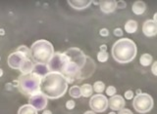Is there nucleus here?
I'll list each match as a JSON object with an SVG mask.
<instances>
[{
	"label": "nucleus",
	"instance_id": "obj_1",
	"mask_svg": "<svg viewBox=\"0 0 157 114\" xmlns=\"http://www.w3.org/2000/svg\"><path fill=\"white\" fill-rule=\"evenodd\" d=\"M68 89L65 77L57 72H49L41 78L40 93L44 95L47 99H58L63 97Z\"/></svg>",
	"mask_w": 157,
	"mask_h": 114
},
{
	"label": "nucleus",
	"instance_id": "obj_2",
	"mask_svg": "<svg viewBox=\"0 0 157 114\" xmlns=\"http://www.w3.org/2000/svg\"><path fill=\"white\" fill-rule=\"evenodd\" d=\"M137 45L129 38L119 39L112 47V56L116 62L120 63L131 62L137 56Z\"/></svg>",
	"mask_w": 157,
	"mask_h": 114
},
{
	"label": "nucleus",
	"instance_id": "obj_3",
	"mask_svg": "<svg viewBox=\"0 0 157 114\" xmlns=\"http://www.w3.org/2000/svg\"><path fill=\"white\" fill-rule=\"evenodd\" d=\"M31 60L34 63L47 65L54 55V48L49 41L37 40L31 47Z\"/></svg>",
	"mask_w": 157,
	"mask_h": 114
},
{
	"label": "nucleus",
	"instance_id": "obj_4",
	"mask_svg": "<svg viewBox=\"0 0 157 114\" xmlns=\"http://www.w3.org/2000/svg\"><path fill=\"white\" fill-rule=\"evenodd\" d=\"M40 82L41 77L34 72L28 74H22L18 79L17 87L24 96L31 97L40 93Z\"/></svg>",
	"mask_w": 157,
	"mask_h": 114
},
{
	"label": "nucleus",
	"instance_id": "obj_5",
	"mask_svg": "<svg viewBox=\"0 0 157 114\" xmlns=\"http://www.w3.org/2000/svg\"><path fill=\"white\" fill-rule=\"evenodd\" d=\"M8 65L13 69L20 70L22 74L31 73L34 63L31 59L20 52H14L8 57Z\"/></svg>",
	"mask_w": 157,
	"mask_h": 114
},
{
	"label": "nucleus",
	"instance_id": "obj_6",
	"mask_svg": "<svg viewBox=\"0 0 157 114\" xmlns=\"http://www.w3.org/2000/svg\"><path fill=\"white\" fill-rule=\"evenodd\" d=\"M134 108L139 113H146L150 111L153 107V99L148 94H139L133 101Z\"/></svg>",
	"mask_w": 157,
	"mask_h": 114
},
{
	"label": "nucleus",
	"instance_id": "obj_7",
	"mask_svg": "<svg viewBox=\"0 0 157 114\" xmlns=\"http://www.w3.org/2000/svg\"><path fill=\"white\" fill-rule=\"evenodd\" d=\"M64 54L67 56V58H68L70 61L77 63V65L83 69V67H84L86 62V56L85 55L83 51H81L78 48H70Z\"/></svg>",
	"mask_w": 157,
	"mask_h": 114
},
{
	"label": "nucleus",
	"instance_id": "obj_8",
	"mask_svg": "<svg viewBox=\"0 0 157 114\" xmlns=\"http://www.w3.org/2000/svg\"><path fill=\"white\" fill-rule=\"evenodd\" d=\"M89 106L94 112H104L108 107L107 98L101 94H97L91 97L89 100Z\"/></svg>",
	"mask_w": 157,
	"mask_h": 114
},
{
	"label": "nucleus",
	"instance_id": "obj_9",
	"mask_svg": "<svg viewBox=\"0 0 157 114\" xmlns=\"http://www.w3.org/2000/svg\"><path fill=\"white\" fill-rule=\"evenodd\" d=\"M65 62V56L63 53L61 52H56L54 53L53 57L51 58L49 62L47 63V67L49 69V72H57L60 73L62 66Z\"/></svg>",
	"mask_w": 157,
	"mask_h": 114
},
{
	"label": "nucleus",
	"instance_id": "obj_10",
	"mask_svg": "<svg viewBox=\"0 0 157 114\" xmlns=\"http://www.w3.org/2000/svg\"><path fill=\"white\" fill-rule=\"evenodd\" d=\"M28 104L34 107L37 110H42L45 108L47 105V98L41 93L37 94V95H34V96L30 97Z\"/></svg>",
	"mask_w": 157,
	"mask_h": 114
},
{
	"label": "nucleus",
	"instance_id": "obj_11",
	"mask_svg": "<svg viewBox=\"0 0 157 114\" xmlns=\"http://www.w3.org/2000/svg\"><path fill=\"white\" fill-rule=\"evenodd\" d=\"M142 32L147 37L155 36L157 34V23L153 20H147L142 25Z\"/></svg>",
	"mask_w": 157,
	"mask_h": 114
},
{
	"label": "nucleus",
	"instance_id": "obj_12",
	"mask_svg": "<svg viewBox=\"0 0 157 114\" xmlns=\"http://www.w3.org/2000/svg\"><path fill=\"white\" fill-rule=\"evenodd\" d=\"M95 67H96V66H95L94 62L92 61L91 58L86 57V62H85V65L84 67H83L82 72H81V79L88 78L89 76H91L94 72Z\"/></svg>",
	"mask_w": 157,
	"mask_h": 114
},
{
	"label": "nucleus",
	"instance_id": "obj_13",
	"mask_svg": "<svg viewBox=\"0 0 157 114\" xmlns=\"http://www.w3.org/2000/svg\"><path fill=\"white\" fill-rule=\"evenodd\" d=\"M108 105L113 110H121L125 107V100L122 96L115 95L111 97L110 100H108Z\"/></svg>",
	"mask_w": 157,
	"mask_h": 114
},
{
	"label": "nucleus",
	"instance_id": "obj_14",
	"mask_svg": "<svg viewBox=\"0 0 157 114\" xmlns=\"http://www.w3.org/2000/svg\"><path fill=\"white\" fill-rule=\"evenodd\" d=\"M99 6H100L101 11L105 13V14H110V13L114 12L115 9L117 8V1L114 0H104V1H99Z\"/></svg>",
	"mask_w": 157,
	"mask_h": 114
},
{
	"label": "nucleus",
	"instance_id": "obj_15",
	"mask_svg": "<svg viewBox=\"0 0 157 114\" xmlns=\"http://www.w3.org/2000/svg\"><path fill=\"white\" fill-rule=\"evenodd\" d=\"M68 3L77 10H82V9L88 8L92 3V1L91 0H69Z\"/></svg>",
	"mask_w": 157,
	"mask_h": 114
},
{
	"label": "nucleus",
	"instance_id": "obj_16",
	"mask_svg": "<svg viewBox=\"0 0 157 114\" xmlns=\"http://www.w3.org/2000/svg\"><path fill=\"white\" fill-rule=\"evenodd\" d=\"M33 72L37 75H39L41 78L49 73V69L47 67V65H39V63H34Z\"/></svg>",
	"mask_w": 157,
	"mask_h": 114
},
{
	"label": "nucleus",
	"instance_id": "obj_17",
	"mask_svg": "<svg viewBox=\"0 0 157 114\" xmlns=\"http://www.w3.org/2000/svg\"><path fill=\"white\" fill-rule=\"evenodd\" d=\"M146 9V5L143 1H136L133 4L132 10L136 15H142Z\"/></svg>",
	"mask_w": 157,
	"mask_h": 114
},
{
	"label": "nucleus",
	"instance_id": "obj_18",
	"mask_svg": "<svg viewBox=\"0 0 157 114\" xmlns=\"http://www.w3.org/2000/svg\"><path fill=\"white\" fill-rule=\"evenodd\" d=\"M18 114H37V110L30 104H25L19 108Z\"/></svg>",
	"mask_w": 157,
	"mask_h": 114
},
{
	"label": "nucleus",
	"instance_id": "obj_19",
	"mask_svg": "<svg viewBox=\"0 0 157 114\" xmlns=\"http://www.w3.org/2000/svg\"><path fill=\"white\" fill-rule=\"evenodd\" d=\"M137 29V23L134 20L128 21L126 24H125V30L128 33H134Z\"/></svg>",
	"mask_w": 157,
	"mask_h": 114
},
{
	"label": "nucleus",
	"instance_id": "obj_20",
	"mask_svg": "<svg viewBox=\"0 0 157 114\" xmlns=\"http://www.w3.org/2000/svg\"><path fill=\"white\" fill-rule=\"evenodd\" d=\"M92 92H93V89H92V86L89 84H84L81 87V94L83 97L85 98H88L92 95Z\"/></svg>",
	"mask_w": 157,
	"mask_h": 114
},
{
	"label": "nucleus",
	"instance_id": "obj_21",
	"mask_svg": "<svg viewBox=\"0 0 157 114\" xmlns=\"http://www.w3.org/2000/svg\"><path fill=\"white\" fill-rule=\"evenodd\" d=\"M139 62H140V65H143V66H148V65H151V62H152V57H151V55H149V54H143V55L140 57Z\"/></svg>",
	"mask_w": 157,
	"mask_h": 114
},
{
	"label": "nucleus",
	"instance_id": "obj_22",
	"mask_svg": "<svg viewBox=\"0 0 157 114\" xmlns=\"http://www.w3.org/2000/svg\"><path fill=\"white\" fill-rule=\"evenodd\" d=\"M69 94H70V96L73 97V98H75V99H79L80 97L82 96V94H81V88H80L79 86H73L70 88V90H69Z\"/></svg>",
	"mask_w": 157,
	"mask_h": 114
},
{
	"label": "nucleus",
	"instance_id": "obj_23",
	"mask_svg": "<svg viewBox=\"0 0 157 114\" xmlns=\"http://www.w3.org/2000/svg\"><path fill=\"white\" fill-rule=\"evenodd\" d=\"M92 89H93L94 92H96V93H102V92L104 91V89H105V84L103 83V82H101V81H96L93 84V87H92Z\"/></svg>",
	"mask_w": 157,
	"mask_h": 114
},
{
	"label": "nucleus",
	"instance_id": "obj_24",
	"mask_svg": "<svg viewBox=\"0 0 157 114\" xmlns=\"http://www.w3.org/2000/svg\"><path fill=\"white\" fill-rule=\"evenodd\" d=\"M17 52H20V53H22V54H24L26 57H28V59H31V50L28 49L27 46H25V45L20 46V47H19V48L17 49Z\"/></svg>",
	"mask_w": 157,
	"mask_h": 114
},
{
	"label": "nucleus",
	"instance_id": "obj_25",
	"mask_svg": "<svg viewBox=\"0 0 157 114\" xmlns=\"http://www.w3.org/2000/svg\"><path fill=\"white\" fill-rule=\"evenodd\" d=\"M97 60H98V62H107V60H108V53L107 52H99L97 54Z\"/></svg>",
	"mask_w": 157,
	"mask_h": 114
},
{
	"label": "nucleus",
	"instance_id": "obj_26",
	"mask_svg": "<svg viewBox=\"0 0 157 114\" xmlns=\"http://www.w3.org/2000/svg\"><path fill=\"white\" fill-rule=\"evenodd\" d=\"M115 93H116V88H115L114 86H109L106 89V94L108 95V96L113 97V96H115Z\"/></svg>",
	"mask_w": 157,
	"mask_h": 114
},
{
	"label": "nucleus",
	"instance_id": "obj_27",
	"mask_svg": "<svg viewBox=\"0 0 157 114\" xmlns=\"http://www.w3.org/2000/svg\"><path fill=\"white\" fill-rule=\"evenodd\" d=\"M75 105H76V104H75V101H74L73 100H68V101L66 103V107H67L68 109H73L74 107H75Z\"/></svg>",
	"mask_w": 157,
	"mask_h": 114
},
{
	"label": "nucleus",
	"instance_id": "obj_28",
	"mask_svg": "<svg viewBox=\"0 0 157 114\" xmlns=\"http://www.w3.org/2000/svg\"><path fill=\"white\" fill-rule=\"evenodd\" d=\"M125 98H126L127 100H132L134 98V92L133 91H127L126 93H125Z\"/></svg>",
	"mask_w": 157,
	"mask_h": 114
},
{
	"label": "nucleus",
	"instance_id": "obj_29",
	"mask_svg": "<svg viewBox=\"0 0 157 114\" xmlns=\"http://www.w3.org/2000/svg\"><path fill=\"white\" fill-rule=\"evenodd\" d=\"M114 34H115L116 36L120 37V36L123 35V31H122V29H121V28H119V27H118V28H115V29H114Z\"/></svg>",
	"mask_w": 157,
	"mask_h": 114
},
{
	"label": "nucleus",
	"instance_id": "obj_30",
	"mask_svg": "<svg viewBox=\"0 0 157 114\" xmlns=\"http://www.w3.org/2000/svg\"><path fill=\"white\" fill-rule=\"evenodd\" d=\"M99 34H100L101 36H107L109 34V31L107 28H101L100 31H99Z\"/></svg>",
	"mask_w": 157,
	"mask_h": 114
},
{
	"label": "nucleus",
	"instance_id": "obj_31",
	"mask_svg": "<svg viewBox=\"0 0 157 114\" xmlns=\"http://www.w3.org/2000/svg\"><path fill=\"white\" fill-rule=\"evenodd\" d=\"M151 71L155 76H157V62H155L151 66Z\"/></svg>",
	"mask_w": 157,
	"mask_h": 114
},
{
	"label": "nucleus",
	"instance_id": "obj_32",
	"mask_svg": "<svg viewBox=\"0 0 157 114\" xmlns=\"http://www.w3.org/2000/svg\"><path fill=\"white\" fill-rule=\"evenodd\" d=\"M118 114H133V112L131 111L130 109H127V108H123L119 110V113Z\"/></svg>",
	"mask_w": 157,
	"mask_h": 114
},
{
	"label": "nucleus",
	"instance_id": "obj_33",
	"mask_svg": "<svg viewBox=\"0 0 157 114\" xmlns=\"http://www.w3.org/2000/svg\"><path fill=\"white\" fill-rule=\"evenodd\" d=\"M126 6H127V4H126V2L125 1H117V7L123 9V8L126 7Z\"/></svg>",
	"mask_w": 157,
	"mask_h": 114
},
{
	"label": "nucleus",
	"instance_id": "obj_34",
	"mask_svg": "<svg viewBox=\"0 0 157 114\" xmlns=\"http://www.w3.org/2000/svg\"><path fill=\"white\" fill-rule=\"evenodd\" d=\"M107 50V46L106 45H101L100 46V51L101 52H106Z\"/></svg>",
	"mask_w": 157,
	"mask_h": 114
},
{
	"label": "nucleus",
	"instance_id": "obj_35",
	"mask_svg": "<svg viewBox=\"0 0 157 114\" xmlns=\"http://www.w3.org/2000/svg\"><path fill=\"white\" fill-rule=\"evenodd\" d=\"M42 114H52V112L50 111V110H44L42 112Z\"/></svg>",
	"mask_w": 157,
	"mask_h": 114
},
{
	"label": "nucleus",
	"instance_id": "obj_36",
	"mask_svg": "<svg viewBox=\"0 0 157 114\" xmlns=\"http://www.w3.org/2000/svg\"><path fill=\"white\" fill-rule=\"evenodd\" d=\"M153 21H154L155 23H157V13H155V14H154V17H153Z\"/></svg>",
	"mask_w": 157,
	"mask_h": 114
},
{
	"label": "nucleus",
	"instance_id": "obj_37",
	"mask_svg": "<svg viewBox=\"0 0 157 114\" xmlns=\"http://www.w3.org/2000/svg\"><path fill=\"white\" fill-rule=\"evenodd\" d=\"M4 34H5V31H4V29H2L1 28V29H0V35H4Z\"/></svg>",
	"mask_w": 157,
	"mask_h": 114
},
{
	"label": "nucleus",
	"instance_id": "obj_38",
	"mask_svg": "<svg viewBox=\"0 0 157 114\" xmlns=\"http://www.w3.org/2000/svg\"><path fill=\"white\" fill-rule=\"evenodd\" d=\"M84 114H96V113H95L94 111H86Z\"/></svg>",
	"mask_w": 157,
	"mask_h": 114
},
{
	"label": "nucleus",
	"instance_id": "obj_39",
	"mask_svg": "<svg viewBox=\"0 0 157 114\" xmlns=\"http://www.w3.org/2000/svg\"><path fill=\"white\" fill-rule=\"evenodd\" d=\"M2 75H3V70H2L1 68H0V77H1Z\"/></svg>",
	"mask_w": 157,
	"mask_h": 114
},
{
	"label": "nucleus",
	"instance_id": "obj_40",
	"mask_svg": "<svg viewBox=\"0 0 157 114\" xmlns=\"http://www.w3.org/2000/svg\"><path fill=\"white\" fill-rule=\"evenodd\" d=\"M92 3H94V4H95V5H97V4H99V1H93V2H92Z\"/></svg>",
	"mask_w": 157,
	"mask_h": 114
},
{
	"label": "nucleus",
	"instance_id": "obj_41",
	"mask_svg": "<svg viewBox=\"0 0 157 114\" xmlns=\"http://www.w3.org/2000/svg\"><path fill=\"white\" fill-rule=\"evenodd\" d=\"M109 114H116V113H115V112H110Z\"/></svg>",
	"mask_w": 157,
	"mask_h": 114
}]
</instances>
